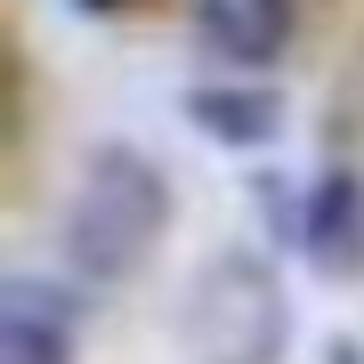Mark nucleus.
<instances>
[{
    "mask_svg": "<svg viewBox=\"0 0 364 364\" xmlns=\"http://www.w3.org/2000/svg\"><path fill=\"white\" fill-rule=\"evenodd\" d=\"M170 235V178L146 146H97L65 203V267L81 284H122Z\"/></svg>",
    "mask_w": 364,
    "mask_h": 364,
    "instance_id": "1",
    "label": "nucleus"
},
{
    "mask_svg": "<svg viewBox=\"0 0 364 364\" xmlns=\"http://www.w3.org/2000/svg\"><path fill=\"white\" fill-rule=\"evenodd\" d=\"M178 332L186 364H275L291 348V291L259 251H219L186 291Z\"/></svg>",
    "mask_w": 364,
    "mask_h": 364,
    "instance_id": "2",
    "label": "nucleus"
},
{
    "mask_svg": "<svg viewBox=\"0 0 364 364\" xmlns=\"http://www.w3.org/2000/svg\"><path fill=\"white\" fill-rule=\"evenodd\" d=\"M186 122H195L210 146L259 154V146L284 130V97L259 90V81H195V90H186Z\"/></svg>",
    "mask_w": 364,
    "mask_h": 364,
    "instance_id": "6",
    "label": "nucleus"
},
{
    "mask_svg": "<svg viewBox=\"0 0 364 364\" xmlns=\"http://www.w3.org/2000/svg\"><path fill=\"white\" fill-rule=\"evenodd\" d=\"M73 9H97V16H105V9H122V0H73Z\"/></svg>",
    "mask_w": 364,
    "mask_h": 364,
    "instance_id": "7",
    "label": "nucleus"
},
{
    "mask_svg": "<svg viewBox=\"0 0 364 364\" xmlns=\"http://www.w3.org/2000/svg\"><path fill=\"white\" fill-rule=\"evenodd\" d=\"M291 243L308 251L316 275H364V178L356 170H324V178L308 186V210H299Z\"/></svg>",
    "mask_w": 364,
    "mask_h": 364,
    "instance_id": "3",
    "label": "nucleus"
},
{
    "mask_svg": "<svg viewBox=\"0 0 364 364\" xmlns=\"http://www.w3.org/2000/svg\"><path fill=\"white\" fill-rule=\"evenodd\" d=\"M291 25H299L291 0H195V41L219 65H243V73L275 65L291 49Z\"/></svg>",
    "mask_w": 364,
    "mask_h": 364,
    "instance_id": "4",
    "label": "nucleus"
},
{
    "mask_svg": "<svg viewBox=\"0 0 364 364\" xmlns=\"http://www.w3.org/2000/svg\"><path fill=\"white\" fill-rule=\"evenodd\" d=\"M0 364H73V299L41 275L0 284Z\"/></svg>",
    "mask_w": 364,
    "mask_h": 364,
    "instance_id": "5",
    "label": "nucleus"
},
{
    "mask_svg": "<svg viewBox=\"0 0 364 364\" xmlns=\"http://www.w3.org/2000/svg\"><path fill=\"white\" fill-rule=\"evenodd\" d=\"M332 364H356V348H332Z\"/></svg>",
    "mask_w": 364,
    "mask_h": 364,
    "instance_id": "8",
    "label": "nucleus"
}]
</instances>
